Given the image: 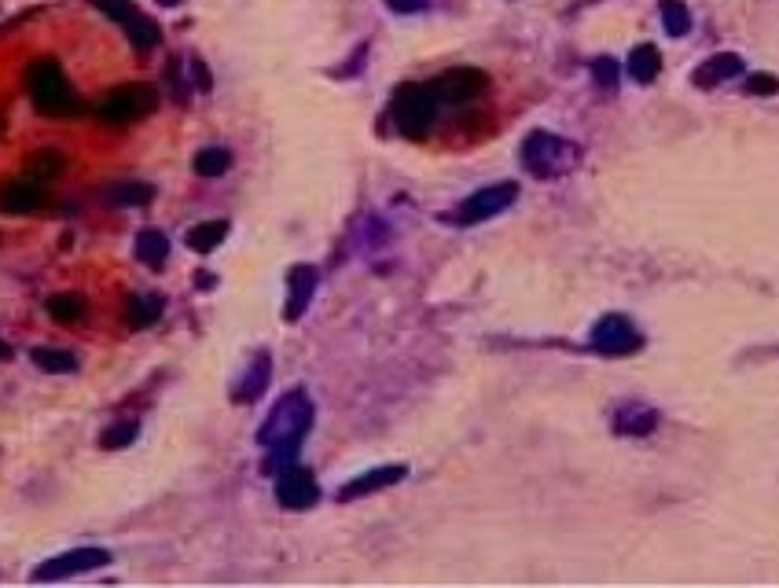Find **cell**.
Returning <instances> with one entry per match:
<instances>
[{"mask_svg":"<svg viewBox=\"0 0 779 588\" xmlns=\"http://www.w3.org/2000/svg\"><path fill=\"white\" fill-rule=\"evenodd\" d=\"M107 563H111V552H107V548H74V552H63V555H56V559H45L30 577H34V581H63V577L100 570V566H107Z\"/></svg>","mask_w":779,"mask_h":588,"instance_id":"ba28073f","label":"cell"},{"mask_svg":"<svg viewBox=\"0 0 779 588\" xmlns=\"http://www.w3.org/2000/svg\"><path fill=\"white\" fill-rule=\"evenodd\" d=\"M746 92H750V96H776L779 78H772V74H750V78H746Z\"/></svg>","mask_w":779,"mask_h":588,"instance_id":"f546056e","label":"cell"},{"mask_svg":"<svg viewBox=\"0 0 779 588\" xmlns=\"http://www.w3.org/2000/svg\"><path fill=\"white\" fill-rule=\"evenodd\" d=\"M739 74H743V56L721 52V56H710L706 63H699V70L691 74V81H695L699 89H717V85L739 78Z\"/></svg>","mask_w":779,"mask_h":588,"instance_id":"9a60e30c","label":"cell"},{"mask_svg":"<svg viewBox=\"0 0 779 588\" xmlns=\"http://www.w3.org/2000/svg\"><path fill=\"white\" fill-rule=\"evenodd\" d=\"M155 4H162V8H177L181 0H155Z\"/></svg>","mask_w":779,"mask_h":588,"instance_id":"836d02e7","label":"cell"},{"mask_svg":"<svg viewBox=\"0 0 779 588\" xmlns=\"http://www.w3.org/2000/svg\"><path fill=\"white\" fill-rule=\"evenodd\" d=\"M658 70H662V56H658L655 45H636L629 52V78L640 81V85H651L658 78Z\"/></svg>","mask_w":779,"mask_h":588,"instance_id":"ac0fdd59","label":"cell"},{"mask_svg":"<svg viewBox=\"0 0 779 588\" xmlns=\"http://www.w3.org/2000/svg\"><path fill=\"white\" fill-rule=\"evenodd\" d=\"M48 313L56 320H63V324H70V320H78L85 313V302H81L78 294H56V298H48Z\"/></svg>","mask_w":779,"mask_h":588,"instance_id":"4316f807","label":"cell"},{"mask_svg":"<svg viewBox=\"0 0 779 588\" xmlns=\"http://www.w3.org/2000/svg\"><path fill=\"white\" fill-rule=\"evenodd\" d=\"M313 416H317V408H313L305 390H287L269 408L265 423L258 427V445L269 453V460H265L269 475H280L283 467L294 464V456L302 449V438L313 427Z\"/></svg>","mask_w":779,"mask_h":588,"instance_id":"6da1fadb","label":"cell"},{"mask_svg":"<svg viewBox=\"0 0 779 588\" xmlns=\"http://www.w3.org/2000/svg\"><path fill=\"white\" fill-rule=\"evenodd\" d=\"M320 272L313 265H294L287 272V306H283V320H302L309 302H313V291H317Z\"/></svg>","mask_w":779,"mask_h":588,"instance_id":"4fadbf2b","label":"cell"},{"mask_svg":"<svg viewBox=\"0 0 779 588\" xmlns=\"http://www.w3.org/2000/svg\"><path fill=\"white\" fill-rule=\"evenodd\" d=\"M276 500H280L287 511L313 508L320 500V486H317V478H313V471H305V467H298V464L283 467L280 478H276Z\"/></svg>","mask_w":779,"mask_h":588,"instance_id":"9c48e42d","label":"cell"},{"mask_svg":"<svg viewBox=\"0 0 779 588\" xmlns=\"http://www.w3.org/2000/svg\"><path fill=\"white\" fill-rule=\"evenodd\" d=\"M92 4H96V12L111 15L114 23L125 26L129 41H133L140 52H147V48L159 45V26L151 23V19H147L140 8H136L133 0H92Z\"/></svg>","mask_w":779,"mask_h":588,"instance_id":"52a82bcc","label":"cell"},{"mask_svg":"<svg viewBox=\"0 0 779 588\" xmlns=\"http://www.w3.org/2000/svg\"><path fill=\"white\" fill-rule=\"evenodd\" d=\"M26 85H30V100H34V107L41 114H56V118H63V114L78 111V96L70 89L67 74H63L59 63H52V59L34 63L30 74H26Z\"/></svg>","mask_w":779,"mask_h":588,"instance_id":"3957f363","label":"cell"},{"mask_svg":"<svg viewBox=\"0 0 779 588\" xmlns=\"http://www.w3.org/2000/svg\"><path fill=\"white\" fill-rule=\"evenodd\" d=\"M162 309H166V298L162 294H136L133 302H129V328H151L155 320L162 317Z\"/></svg>","mask_w":779,"mask_h":588,"instance_id":"ffe728a7","label":"cell"},{"mask_svg":"<svg viewBox=\"0 0 779 588\" xmlns=\"http://www.w3.org/2000/svg\"><path fill=\"white\" fill-rule=\"evenodd\" d=\"M588 346L603 357H625V353H633L644 346L640 339V331L629 317H621V313H607L603 320H596V328L588 335Z\"/></svg>","mask_w":779,"mask_h":588,"instance_id":"8992f818","label":"cell"},{"mask_svg":"<svg viewBox=\"0 0 779 588\" xmlns=\"http://www.w3.org/2000/svg\"><path fill=\"white\" fill-rule=\"evenodd\" d=\"M519 199V184L515 181H500V184H489V188H482V192L475 195H467L452 214H445V221L449 225H482V221H489V217H497L504 214L511 203Z\"/></svg>","mask_w":779,"mask_h":588,"instance_id":"5b68a950","label":"cell"},{"mask_svg":"<svg viewBox=\"0 0 779 588\" xmlns=\"http://www.w3.org/2000/svg\"><path fill=\"white\" fill-rule=\"evenodd\" d=\"M30 361L48 375H74L78 372V357L67 353V350H52V346H37V350L30 353Z\"/></svg>","mask_w":779,"mask_h":588,"instance_id":"44dd1931","label":"cell"},{"mask_svg":"<svg viewBox=\"0 0 779 588\" xmlns=\"http://www.w3.org/2000/svg\"><path fill=\"white\" fill-rule=\"evenodd\" d=\"M269 379H272V357L269 353H254L250 368L243 372V379L236 383V390H232V401H236V405H254V401L265 394Z\"/></svg>","mask_w":779,"mask_h":588,"instance_id":"5bb4252c","label":"cell"},{"mask_svg":"<svg viewBox=\"0 0 779 588\" xmlns=\"http://www.w3.org/2000/svg\"><path fill=\"white\" fill-rule=\"evenodd\" d=\"M59 166H63V159H59L56 151H37V159L30 162V177L34 181H48V177H56Z\"/></svg>","mask_w":779,"mask_h":588,"instance_id":"f1b7e54d","label":"cell"},{"mask_svg":"<svg viewBox=\"0 0 779 588\" xmlns=\"http://www.w3.org/2000/svg\"><path fill=\"white\" fill-rule=\"evenodd\" d=\"M0 361H12V346L8 342H0Z\"/></svg>","mask_w":779,"mask_h":588,"instance_id":"d6a6232c","label":"cell"},{"mask_svg":"<svg viewBox=\"0 0 779 588\" xmlns=\"http://www.w3.org/2000/svg\"><path fill=\"white\" fill-rule=\"evenodd\" d=\"M192 70H195V81H199V85H203V92L210 89V74H206L203 59H192Z\"/></svg>","mask_w":779,"mask_h":588,"instance_id":"1f68e13d","label":"cell"},{"mask_svg":"<svg viewBox=\"0 0 779 588\" xmlns=\"http://www.w3.org/2000/svg\"><path fill=\"white\" fill-rule=\"evenodd\" d=\"M434 96H438L441 103H467V100H475L478 92L486 89V74H478V70H449V74H441L434 85Z\"/></svg>","mask_w":779,"mask_h":588,"instance_id":"7c38bea8","label":"cell"},{"mask_svg":"<svg viewBox=\"0 0 779 588\" xmlns=\"http://www.w3.org/2000/svg\"><path fill=\"white\" fill-rule=\"evenodd\" d=\"M45 203V192H41V181L34 177H23V181H12L4 192H0V206L8 214H30L37 206Z\"/></svg>","mask_w":779,"mask_h":588,"instance_id":"2e32d148","label":"cell"},{"mask_svg":"<svg viewBox=\"0 0 779 588\" xmlns=\"http://www.w3.org/2000/svg\"><path fill=\"white\" fill-rule=\"evenodd\" d=\"M386 4H390V12H397V15H416L427 8L430 0H386Z\"/></svg>","mask_w":779,"mask_h":588,"instance_id":"4dcf8cb0","label":"cell"},{"mask_svg":"<svg viewBox=\"0 0 779 588\" xmlns=\"http://www.w3.org/2000/svg\"><path fill=\"white\" fill-rule=\"evenodd\" d=\"M192 170L206 181H214V177H225L232 170V151L228 147H203L199 155H195Z\"/></svg>","mask_w":779,"mask_h":588,"instance_id":"7402d4cb","label":"cell"},{"mask_svg":"<svg viewBox=\"0 0 779 588\" xmlns=\"http://www.w3.org/2000/svg\"><path fill=\"white\" fill-rule=\"evenodd\" d=\"M662 26L669 37H684L691 30V12L684 0H662Z\"/></svg>","mask_w":779,"mask_h":588,"instance_id":"d4e9b609","label":"cell"},{"mask_svg":"<svg viewBox=\"0 0 779 588\" xmlns=\"http://www.w3.org/2000/svg\"><path fill=\"white\" fill-rule=\"evenodd\" d=\"M228 236V221H203V225L188 228V247L195 254H210L221 247V239Z\"/></svg>","mask_w":779,"mask_h":588,"instance_id":"603a6c76","label":"cell"},{"mask_svg":"<svg viewBox=\"0 0 779 588\" xmlns=\"http://www.w3.org/2000/svg\"><path fill=\"white\" fill-rule=\"evenodd\" d=\"M519 159L526 173H533L537 181H559L566 173H574L581 166V147L574 140H563L555 133L533 129L519 147Z\"/></svg>","mask_w":779,"mask_h":588,"instance_id":"7a4b0ae2","label":"cell"},{"mask_svg":"<svg viewBox=\"0 0 779 588\" xmlns=\"http://www.w3.org/2000/svg\"><path fill=\"white\" fill-rule=\"evenodd\" d=\"M136 434H140V419H118V423H111V427L100 434V449H107V453H114V449H129L136 441Z\"/></svg>","mask_w":779,"mask_h":588,"instance_id":"cb8c5ba5","label":"cell"},{"mask_svg":"<svg viewBox=\"0 0 779 588\" xmlns=\"http://www.w3.org/2000/svg\"><path fill=\"white\" fill-rule=\"evenodd\" d=\"M658 427V412L647 405H621L618 416H614V430L618 434H633V438H644Z\"/></svg>","mask_w":779,"mask_h":588,"instance_id":"e0dca14e","label":"cell"},{"mask_svg":"<svg viewBox=\"0 0 779 588\" xmlns=\"http://www.w3.org/2000/svg\"><path fill=\"white\" fill-rule=\"evenodd\" d=\"M151 107H155V89L151 85H125V89H114L100 103V118L103 122H133L136 114L151 111Z\"/></svg>","mask_w":779,"mask_h":588,"instance_id":"30bf717a","label":"cell"},{"mask_svg":"<svg viewBox=\"0 0 779 588\" xmlns=\"http://www.w3.org/2000/svg\"><path fill=\"white\" fill-rule=\"evenodd\" d=\"M166 254H170V239H166V232H159V228H140V232H136V258L140 261H147V265L159 269L162 261H166Z\"/></svg>","mask_w":779,"mask_h":588,"instance_id":"d6986e66","label":"cell"},{"mask_svg":"<svg viewBox=\"0 0 779 588\" xmlns=\"http://www.w3.org/2000/svg\"><path fill=\"white\" fill-rule=\"evenodd\" d=\"M592 78H596V85L603 92H618V63L610 56L596 59V63H592Z\"/></svg>","mask_w":779,"mask_h":588,"instance_id":"83f0119b","label":"cell"},{"mask_svg":"<svg viewBox=\"0 0 779 588\" xmlns=\"http://www.w3.org/2000/svg\"><path fill=\"white\" fill-rule=\"evenodd\" d=\"M155 199V188L144 181H125V184H114L111 188V203L118 206H144Z\"/></svg>","mask_w":779,"mask_h":588,"instance_id":"484cf974","label":"cell"},{"mask_svg":"<svg viewBox=\"0 0 779 588\" xmlns=\"http://www.w3.org/2000/svg\"><path fill=\"white\" fill-rule=\"evenodd\" d=\"M405 475H408V467H405V464L375 467V471H364V475H357L353 482H346V486H342L339 493H335V500H339V504H350V500L372 497V493H379V489L397 486V482H401Z\"/></svg>","mask_w":779,"mask_h":588,"instance_id":"8fae6325","label":"cell"},{"mask_svg":"<svg viewBox=\"0 0 779 588\" xmlns=\"http://www.w3.org/2000/svg\"><path fill=\"white\" fill-rule=\"evenodd\" d=\"M441 100L434 96L430 85H401L394 96V122L397 129L412 140L419 136H427L430 122H434V114H438Z\"/></svg>","mask_w":779,"mask_h":588,"instance_id":"277c9868","label":"cell"}]
</instances>
